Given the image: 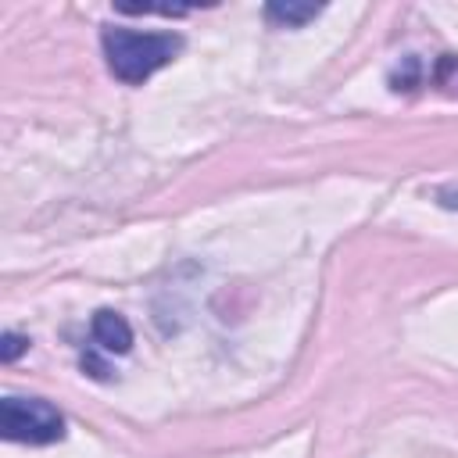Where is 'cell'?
Instances as JSON below:
<instances>
[{"mask_svg":"<svg viewBox=\"0 0 458 458\" xmlns=\"http://www.w3.org/2000/svg\"><path fill=\"white\" fill-rule=\"evenodd\" d=\"M100 47H104L107 72L125 86H140L157 68L175 61V54L182 50V36L179 32H140V29L107 25L100 32Z\"/></svg>","mask_w":458,"mask_h":458,"instance_id":"6da1fadb","label":"cell"},{"mask_svg":"<svg viewBox=\"0 0 458 458\" xmlns=\"http://www.w3.org/2000/svg\"><path fill=\"white\" fill-rule=\"evenodd\" d=\"M0 429L11 444L43 447L64 437V415L43 397H4L0 401Z\"/></svg>","mask_w":458,"mask_h":458,"instance_id":"7a4b0ae2","label":"cell"},{"mask_svg":"<svg viewBox=\"0 0 458 458\" xmlns=\"http://www.w3.org/2000/svg\"><path fill=\"white\" fill-rule=\"evenodd\" d=\"M89 336H93V344H97L104 354H125V351L132 347V329H129V322H125L118 311H111V308H100V311L93 315Z\"/></svg>","mask_w":458,"mask_h":458,"instance_id":"3957f363","label":"cell"},{"mask_svg":"<svg viewBox=\"0 0 458 458\" xmlns=\"http://www.w3.org/2000/svg\"><path fill=\"white\" fill-rule=\"evenodd\" d=\"M318 14H322V7H315V4H283V0L265 4V18L279 29H301Z\"/></svg>","mask_w":458,"mask_h":458,"instance_id":"277c9868","label":"cell"},{"mask_svg":"<svg viewBox=\"0 0 458 458\" xmlns=\"http://www.w3.org/2000/svg\"><path fill=\"white\" fill-rule=\"evenodd\" d=\"M433 82H437V86H444L447 93H458V57H451V54H444V57L437 61V72H433Z\"/></svg>","mask_w":458,"mask_h":458,"instance_id":"5b68a950","label":"cell"},{"mask_svg":"<svg viewBox=\"0 0 458 458\" xmlns=\"http://www.w3.org/2000/svg\"><path fill=\"white\" fill-rule=\"evenodd\" d=\"M21 351H29V336H18V333H4V347H0V358L4 365H11Z\"/></svg>","mask_w":458,"mask_h":458,"instance_id":"8992f818","label":"cell"}]
</instances>
